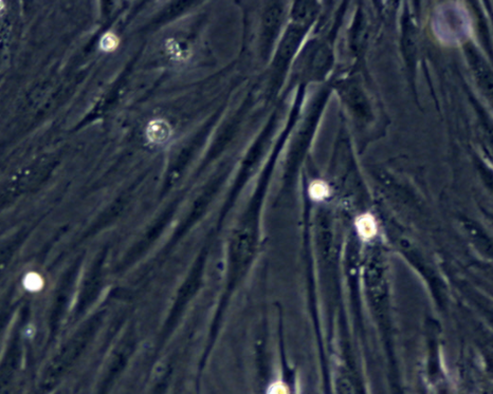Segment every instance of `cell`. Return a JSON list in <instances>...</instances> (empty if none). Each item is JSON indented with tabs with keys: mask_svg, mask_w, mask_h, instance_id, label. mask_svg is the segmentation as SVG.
<instances>
[{
	"mask_svg": "<svg viewBox=\"0 0 493 394\" xmlns=\"http://www.w3.org/2000/svg\"><path fill=\"white\" fill-rule=\"evenodd\" d=\"M434 29L443 42L450 44L461 42L470 33L467 12L457 6L443 7L436 14Z\"/></svg>",
	"mask_w": 493,
	"mask_h": 394,
	"instance_id": "6da1fadb",
	"label": "cell"
},
{
	"mask_svg": "<svg viewBox=\"0 0 493 394\" xmlns=\"http://www.w3.org/2000/svg\"><path fill=\"white\" fill-rule=\"evenodd\" d=\"M147 134H149V137L152 140V142L162 143L165 142L167 137H169L170 128L165 123L161 121L154 122L150 125L149 130H147Z\"/></svg>",
	"mask_w": 493,
	"mask_h": 394,
	"instance_id": "7a4b0ae2",
	"label": "cell"
},
{
	"mask_svg": "<svg viewBox=\"0 0 493 394\" xmlns=\"http://www.w3.org/2000/svg\"><path fill=\"white\" fill-rule=\"evenodd\" d=\"M356 224L358 231L363 238H372L376 234V223H375L373 217L369 215L360 217Z\"/></svg>",
	"mask_w": 493,
	"mask_h": 394,
	"instance_id": "3957f363",
	"label": "cell"
},
{
	"mask_svg": "<svg viewBox=\"0 0 493 394\" xmlns=\"http://www.w3.org/2000/svg\"><path fill=\"white\" fill-rule=\"evenodd\" d=\"M309 191L313 199L321 200L328 194V186L322 181H315L311 184Z\"/></svg>",
	"mask_w": 493,
	"mask_h": 394,
	"instance_id": "277c9868",
	"label": "cell"
},
{
	"mask_svg": "<svg viewBox=\"0 0 493 394\" xmlns=\"http://www.w3.org/2000/svg\"><path fill=\"white\" fill-rule=\"evenodd\" d=\"M117 38L111 34V33H107L103 36L102 38V41H101V48L103 49L104 51H111L113 50V49H115V47L117 46Z\"/></svg>",
	"mask_w": 493,
	"mask_h": 394,
	"instance_id": "5b68a950",
	"label": "cell"
},
{
	"mask_svg": "<svg viewBox=\"0 0 493 394\" xmlns=\"http://www.w3.org/2000/svg\"><path fill=\"white\" fill-rule=\"evenodd\" d=\"M26 285H27L28 289H31V290L41 289L42 280L36 275H30V276H28L27 279H26Z\"/></svg>",
	"mask_w": 493,
	"mask_h": 394,
	"instance_id": "8992f818",
	"label": "cell"
},
{
	"mask_svg": "<svg viewBox=\"0 0 493 394\" xmlns=\"http://www.w3.org/2000/svg\"><path fill=\"white\" fill-rule=\"evenodd\" d=\"M4 9V3L3 2H0V11Z\"/></svg>",
	"mask_w": 493,
	"mask_h": 394,
	"instance_id": "52a82bcc",
	"label": "cell"
}]
</instances>
